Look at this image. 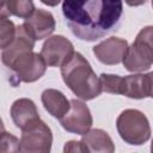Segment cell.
<instances>
[{
  "mask_svg": "<svg viewBox=\"0 0 153 153\" xmlns=\"http://www.w3.org/2000/svg\"><path fill=\"white\" fill-rule=\"evenodd\" d=\"M62 13L72 33L87 42L97 41L118 27L122 0H63Z\"/></svg>",
  "mask_w": 153,
  "mask_h": 153,
  "instance_id": "1",
  "label": "cell"
},
{
  "mask_svg": "<svg viewBox=\"0 0 153 153\" xmlns=\"http://www.w3.org/2000/svg\"><path fill=\"white\" fill-rule=\"evenodd\" d=\"M61 75L68 88L81 100H91L102 93L99 78L93 72L90 62L75 53L61 66Z\"/></svg>",
  "mask_w": 153,
  "mask_h": 153,
  "instance_id": "2",
  "label": "cell"
},
{
  "mask_svg": "<svg viewBox=\"0 0 153 153\" xmlns=\"http://www.w3.org/2000/svg\"><path fill=\"white\" fill-rule=\"evenodd\" d=\"M153 27L146 26L136 35L135 41L127 48L122 60L127 71L140 73L148 71L153 63Z\"/></svg>",
  "mask_w": 153,
  "mask_h": 153,
  "instance_id": "3",
  "label": "cell"
},
{
  "mask_svg": "<svg viewBox=\"0 0 153 153\" xmlns=\"http://www.w3.org/2000/svg\"><path fill=\"white\" fill-rule=\"evenodd\" d=\"M116 128L121 139L129 145L140 146L151 137L149 121L143 112L136 109L123 110L116 120Z\"/></svg>",
  "mask_w": 153,
  "mask_h": 153,
  "instance_id": "4",
  "label": "cell"
},
{
  "mask_svg": "<svg viewBox=\"0 0 153 153\" xmlns=\"http://www.w3.org/2000/svg\"><path fill=\"white\" fill-rule=\"evenodd\" d=\"M53 145V133L41 118L33 121L22 129L18 152L23 153H48Z\"/></svg>",
  "mask_w": 153,
  "mask_h": 153,
  "instance_id": "5",
  "label": "cell"
},
{
  "mask_svg": "<svg viewBox=\"0 0 153 153\" xmlns=\"http://www.w3.org/2000/svg\"><path fill=\"white\" fill-rule=\"evenodd\" d=\"M6 67L13 71L19 82H33L43 76L47 63L41 54L26 50L14 56Z\"/></svg>",
  "mask_w": 153,
  "mask_h": 153,
  "instance_id": "6",
  "label": "cell"
},
{
  "mask_svg": "<svg viewBox=\"0 0 153 153\" xmlns=\"http://www.w3.org/2000/svg\"><path fill=\"white\" fill-rule=\"evenodd\" d=\"M69 103V110L60 118V123L65 130L73 134L82 135L92 127L93 118L91 111L88 106L81 100L71 99Z\"/></svg>",
  "mask_w": 153,
  "mask_h": 153,
  "instance_id": "7",
  "label": "cell"
},
{
  "mask_svg": "<svg viewBox=\"0 0 153 153\" xmlns=\"http://www.w3.org/2000/svg\"><path fill=\"white\" fill-rule=\"evenodd\" d=\"M49 67H61L74 54L73 43L61 35L48 37L39 53Z\"/></svg>",
  "mask_w": 153,
  "mask_h": 153,
  "instance_id": "8",
  "label": "cell"
},
{
  "mask_svg": "<svg viewBox=\"0 0 153 153\" xmlns=\"http://www.w3.org/2000/svg\"><path fill=\"white\" fill-rule=\"evenodd\" d=\"M55 25L54 16L49 11L36 8L33 13L24 20L22 26L33 41H41L48 38L54 32Z\"/></svg>",
  "mask_w": 153,
  "mask_h": 153,
  "instance_id": "9",
  "label": "cell"
},
{
  "mask_svg": "<svg viewBox=\"0 0 153 153\" xmlns=\"http://www.w3.org/2000/svg\"><path fill=\"white\" fill-rule=\"evenodd\" d=\"M128 48V42L120 37H110L94 45L92 51L103 65L114 66L122 62Z\"/></svg>",
  "mask_w": 153,
  "mask_h": 153,
  "instance_id": "10",
  "label": "cell"
},
{
  "mask_svg": "<svg viewBox=\"0 0 153 153\" xmlns=\"http://www.w3.org/2000/svg\"><path fill=\"white\" fill-rule=\"evenodd\" d=\"M152 76L153 74H131L123 76V91L122 96L133 99H143L152 96Z\"/></svg>",
  "mask_w": 153,
  "mask_h": 153,
  "instance_id": "11",
  "label": "cell"
},
{
  "mask_svg": "<svg viewBox=\"0 0 153 153\" xmlns=\"http://www.w3.org/2000/svg\"><path fill=\"white\" fill-rule=\"evenodd\" d=\"M10 115L17 128L23 129L33 121L39 118L36 104L29 98H19L13 102Z\"/></svg>",
  "mask_w": 153,
  "mask_h": 153,
  "instance_id": "12",
  "label": "cell"
},
{
  "mask_svg": "<svg viewBox=\"0 0 153 153\" xmlns=\"http://www.w3.org/2000/svg\"><path fill=\"white\" fill-rule=\"evenodd\" d=\"M81 142L87 152L96 153H112L115 152V145L110 135L102 129H88L81 135Z\"/></svg>",
  "mask_w": 153,
  "mask_h": 153,
  "instance_id": "13",
  "label": "cell"
},
{
  "mask_svg": "<svg viewBox=\"0 0 153 153\" xmlns=\"http://www.w3.org/2000/svg\"><path fill=\"white\" fill-rule=\"evenodd\" d=\"M42 104L44 109L55 118L60 120L63 115L67 114L69 110L71 103L67 97L59 90L55 88H47L42 92L41 96Z\"/></svg>",
  "mask_w": 153,
  "mask_h": 153,
  "instance_id": "14",
  "label": "cell"
},
{
  "mask_svg": "<svg viewBox=\"0 0 153 153\" xmlns=\"http://www.w3.org/2000/svg\"><path fill=\"white\" fill-rule=\"evenodd\" d=\"M35 5L32 0H10L8 1V12L11 16H16L22 19L29 18L33 11Z\"/></svg>",
  "mask_w": 153,
  "mask_h": 153,
  "instance_id": "15",
  "label": "cell"
},
{
  "mask_svg": "<svg viewBox=\"0 0 153 153\" xmlns=\"http://www.w3.org/2000/svg\"><path fill=\"white\" fill-rule=\"evenodd\" d=\"M102 91L112 94H122L123 91V76L116 74H106L103 73L99 76Z\"/></svg>",
  "mask_w": 153,
  "mask_h": 153,
  "instance_id": "16",
  "label": "cell"
},
{
  "mask_svg": "<svg viewBox=\"0 0 153 153\" xmlns=\"http://www.w3.org/2000/svg\"><path fill=\"white\" fill-rule=\"evenodd\" d=\"M17 26L8 18H0V49H5L11 44L16 36Z\"/></svg>",
  "mask_w": 153,
  "mask_h": 153,
  "instance_id": "17",
  "label": "cell"
},
{
  "mask_svg": "<svg viewBox=\"0 0 153 153\" xmlns=\"http://www.w3.org/2000/svg\"><path fill=\"white\" fill-rule=\"evenodd\" d=\"M19 140L17 136L8 131L0 133V153H12L18 152Z\"/></svg>",
  "mask_w": 153,
  "mask_h": 153,
  "instance_id": "18",
  "label": "cell"
},
{
  "mask_svg": "<svg viewBox=\"0 0 153 153\" xmlns=\"http://www.w3.org/2000/svg\"><path fill=\"white\" fill-rule=\"evenodd\" d=\"M63 152H78V153H82V152H87L84 143L81 141H75V140H71L68 142H66L65 147H63Z\"/></svg>",
  "mask_w": 153,
  "mask_h": 153,
  "instance_id": "19",
  "label": "cell"
},
{
  "mask_svg": "<svg viewBox=\"0 0 153 153\" xmlns=\"http://www.w3.org/2000/svg\"><path fill=\"white\" fill-rule=\"evenodd\" d=\"M8 1L10 0H0V18H8L11 16L8 12Z\"/></svg>",
  "mask_w": 153,
  "mask_h": 153,
  "instance_id": "20",
  "label": "cell"
},
{
  "mask_svg": "<svg viewBox=\"0 0 153 153\" xmlns=\"http://www.w3.org/2000/svg\"><path fill=\"white\" fill-rule=\"evenodd\" d=\"M126 4L128 6H131V7H135V6H141L143 4L147 2V0H124Z\"/></svg>",
  "mask_w": 153,
  "mask_h": 153,
  "instance_id": "21",
  "label": "cell"
},
{
  "mask_svg": "<svg viewBox=\"0 0 153 153\" xmlns=\"http://www.w3.org/2000/svg\"><path fill=\"white\" fill-rule=\"evenodd\" d=\"M44 5H47V6H50V7H54V6H57L60 2H61V0H41Z\"/></svg>",
  "mask_w": 153,
  "mask_h": 153,
  "instance_id": "22",
  "label": "cell"
},
{
  "mask_svg": "<svg viewBox=\"0 0 153 153\" xmlns=\"http://www.w3.org/2000/svg\"><path fill=\"white\" fill-rule=\"evenodd\" d=\"M4 130H5V126H4L2 120H1V117H0V133H1V131H4Z\"/></svg>",
  "mask_w": 153,
  "mask_h": 153,
  "instance_id": "23",
  "label": "cell"
}]
</instances>
